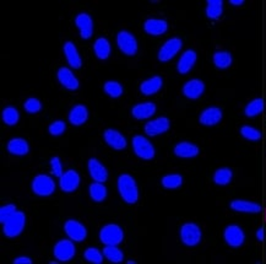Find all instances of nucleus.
I'll return each mask as SVG.
<instances>
[{
    "label": "nucleus",
    "instance_id": "nucleus-20",
    "mask_svg": "<svg viewBox=\"0 0 266 264\" xmlns=\"http://www.w3.org/2000/svg\"><path fill=\"white\" fill-rule=\"evenodd\" d=\"M58 80L65 89L72 90V91L79 89V80L75 78L72 70L68 68L63 67L58 70Z\"/></svg>",
    "mask_w": 266,
    "mask_h": 264
},
{
    "label": "nucleus",
    "instance_id": "nucleus-30",
    "mask_svg": "<svg viewBox=\"0 0 266 264\" xmlns=\"http://www.w3.org/2000/svg\"><path fill=\"white\" fill-rule=\"evenodd\" d=\"M223 13L222 0H208L206 7V15L211 20H219Z\"/></svg>",
    "mask_w": 266,
    "mask_h": 264
},
{
    "label": "nucleus",
    "instance_id": "nucleus-25",
    "mask_svg": "<svg viewBox=\"0 0 266 264\" xmlns=\"http://www.w3.org/2000/svg\"><path fill=\"white\" fill-rule=\"evenodd\" d=\"M162 85H163L162 78H161V76H154V78H150L147 79V80L141 82L140 91L146 96L155 95V93L160 91Z\"/></svg>",
    "mask_w": 266,
    "mask_h": 264
},
{
    "label": "nucleus",
    "instance_id": "nucleus-43",
    "mask_svg": "<svg viewBox=\"0 0 266 264\" xmlns=\"http://www.w3.org/2000/svg\"><path fill=\"white\" fill-rule=\"evenodd\" d=\"M15 212H16V206L13 205V204L2 206V208H0V221H2V224H4Z\"/></svg>",
    "mask_w": 266,
    "mask_h": 264
},
{
    "label": "nucleus",
    "instance_id": "nucleus-42",
    "mask_svg": "<svg viewBox=\"0 0 266 264\" xmlns=\"http://www.w3.org/2000/svg\"><path fill=\"white\" fill-rule=\"evenodd\" d=\"M66 129V126L63 121H55L53 122L52 124L49 126V133L54 137H58V135H61Z\"/></svg>",
    "mask_w": 266,
    "mask_h": 264
},
{
    "label": "nucleus",
    "instance_id": "nucleus-28",
    "mask_svg": "<svg viewBox=\"0 0 266 264\" xmlns=\"http://www.w3.org/2000/svg\"><path fill=\"white\" fill-rule=\"evenodd\" d=\"M231 208L236 212L239 213H256L261 212V206L259 204L253 203V201H248V200H233L231 201Z\"/></svg>",
    "mask_w": 266,
    "mask_h": 264
},
{
    "label": "nucleus",
    "instance_id": "nucleus-35",
    "mask_svg": "<svg viewBox=\"0 0 266 264\" xmlns=\"http://www.w3.org/2000/svg\"><path fill=\"white\" fill-rule=\"evenodd\" d=\"M103 254H104V257H106L108 260H110L112 263H120V262H123V259H124L123 252H121L117 246L104 247Z\"/></svg>",
    "mask_w": 266,
    "mask_h": 264
},
{
    "label": "nucleus",
    "instance_id": "nucleus-27",
    "mask_svg": "<svg viewBox=\"0 0 266 264\" xmlns=\"http://www.w3.org/2000/svg\"><path fill=\"white\" fill-rule=\"evenodd\" d=\"M8 151L16 156H24L28 154L30 146H28V143L25 139L15 138L11 139L9 143H8Z\"/></svg>",
    "mask_w": 266,
    "mask_h": 264
},
{
    "label": "nucleus",
    "instance_id": "nucleus-18",
    "mask_svg": "<svg viewBox=\"0 0 266 264\" xmlns=\"http://www.w3.org/2000/svg\"><path fill=\"white\" fill-rule=\"evenodd\" d=\"M89 171L91 175L92 180L95 182L103 183L106 182L108 178V172H107L106 167L102 165L97 159H90L89 160Z\"/></svg>",
    "mask_w": 266,
    "mask_h": 264
},
{
    "label": "nucleus",
    "instance_id": "nucleus-33",
    "mask_svg": "<svg viewBox=\"0 0 266 264\" xmlns=\"http://www.w3.org/2000/svg\"><path fill=\"white\" fill-rule=\"evenodd\" d=\"M232 177H233L232 170L228 167H222V169H219L215 172L214 182L219 184V186H227L232 181Z\"/></svg>",
    "mask_w": 266,
    "mask_h": 264
},
{
    "label": "nucleus",
    "instance_id": "nucleus-37",
    "mask_svg": "<svg viewBox=\"0 0 266 264\" xmlns=\"http://www.w3.org/2000/svg\"><path fill=\"white\" fill-rule=\"evenodd\" d=\"M19 111L15 107H7V109H4V111H3V121L8 126H15L19 122Z\"/></svg>",
    "mask_w": 266,
    "mask_h": 264
},
{
    "label": "nucleus",
    "instance_id": "nucleus-45",
    "mask_svg": "<svg viewBox=\"0 0 266 264\" xmlns=\"http://www.w3.org/2000/svg\"><path fill=\"white\" fill-rule=\"evenodd\" d=\"M32 260L30 259L28 257H19L14 260V264H31Z\"/></svg>",
    "mask_w": 266,
    "mask_h": 264
},
{
    "label": "nucleus",
    "instance_id": "nucleus-14",
    "mask_svg": "<svg viewBox=\"0 0 266 264\" xmlns=\"http://www.w3.org/2000/svg\"><path fill=\"white\" fill-rule=\"evenodd\" d=\"M169 127H171L169 119L166 117H160L146 123L145 133L147 135H150V137H156V135L166 133L169 129Z\"/></svg>",
    "mask_w": 266,
    "mask_h": 264
},
{
    "label": "nucleus",
    "instance_id": "nucleus-44",
    "mask_svg": "<svg viewBox=\"0 0 266 264\" xmlns=\"http://www.w3.org/2000/svg\"><path fill=\"white\" fill-rule=\"evenodd\" d=\"M50 165H52V173L53 175L60 178L61 176H63V166H61L60 159L54 156V157L50 159Z\"/></svg>",
    "mask_w": 266,
    "mask_h": 264
},
{
    "label": "nucleus",
    "instance_id": "nucleus-6",
    "mask_svg": "<svg viewBox=\"0 0 266 264\" xmlns=\"http://www.w3.org/2000/svg\"><path fill=\"white\" fill-rule=\"evenodd\" d=\"M132 149L137 156L144 160H151L155 156L154 145L143 135H135L132 138Z\"/></svg>",
    "mask_w": 266,
    "mask_h": 264
},
{
    "label": "nucleus",
    "instance_id": "nucleus-9",
    "mask_svg": "<svg viewBox=\"0 0 266 264\" xmlns=\"http://www.w3.org/2000/svg\"><path fill=\"white\" fill-rule=\"evenodd\" d=\"M75 253L76 248L73 241L60 240L54 246V255L56 259L60 260V262H68V260L73 259Z\"/></svg>",
    "mask_w": 266,
    "mask_h": 264
},
{
    "label": "nucleus",
    "instance_id": "nucleus-34",
    "mask_svg": "<svg viewBox=\"0 0 266 264\" xmlns=\"http://www.w3.org/2000/svg\"><path fill=\"white\" fill-rule=\"evenodd\" d=\"M264 111V100L262 98H255V100L250 101L245 106L244 113L247 117H255V116L260 115Z\"/></svg>",
    "mask_w": 266,
    "mask_h": 264
},
{
    "label": "nucleus",
    "instance_id": "nucleus-3",
    "mask_svg": "<svg viewBox=\"0 0 266 264\" xmlns=\"http://www.w3.org/2000/svg\"><path fill=\"white\" fill-rule=\"evenodd\" d=\"M124 232L119 226L115 224H109L102 228L100 232V240L103 245L118 246L123 241Z\"/></svg>",
    "mask_w": 266,
    "mask_h": 264
},
{
    "label": "nucleus",
    "instance_id": "nucleus-39",
    "mask_svg": "<svg viewBox=\"0 0 266 264\" xmlns=\"http://www.w3.org/2000/svg\"><path fill=\"white\" fill-rule=\"evenodd\" d=\"M103 255L104 254L102 253V252H100V249L95 248V247H90V248H87L84 253L85 259L89 260L90 263L93 264H101L103 262Z\"/></svg>",
    "mask_w": 266,
    "mask_h": 264
},
{
    "label": "nucleus",
    "instance_id": "nucleus-24",
    "mask_svg": "<svg viewBox=\"0 0 266 264\" xmlns=\"http://www.w3.org/2000/svg\"><path fill=\"white\" fill-rule=\"evenodd\" d=\"M156 112V106L152 102H144V103H138L137 106L132 107L131 113L137 119H147L155 115Z\"/></svg>",
    "mask_w": 266,
    "mask_h": 264
},
{
    "label": "nucleus",
    "instance_id": "nucleus-32",
    "mask_svg": "<svg viewBox=\"0 0 266 264\" xmlns=\"http://www.w3.org/2000/svg\"><path fill=\"white\" fill-rule=\"evenodd\" d=\"M89 192H90V197H91V199L97 201V203L103 201L107 197V188L104 187L103 183H100V182L92 183L91 186H90Z\"/></svg>",
    "mask_w": 266,
    "mask_h": 264
},
{
    "label": "nucleus",
    "instance_id": "nucleus-7",
    "mask_svg": "<svg viewBox=\"0 0 266 264\" xmlns=\"http://www.w3.org/2000/svg\"><path fill=\"white\" fill-rule=\"evenodd\" d=\"M118 47L124 55L135 56L138 52V42L134 35L128 32V31H120L117 36Z\"/></svg>",
    "mask_w": 266,
    "mask_h": 264
},
{
    "label": "nucleus",
    "instance_id": "nucleus-36",
    "mask_svg": "<svg viewBox=\"0 0 266 264\" xmlns=\"http://www.w3.org/2000/svg\"><path fill=\"white\" fill-rule=\"evenodd\" d=\"M162 186L167 189L179 188L183 184V177L180 175H167L162 178Z\"/></svg>",
    "mask_w": 266,
    "mask_h": 264
},
{
    "label": "nucleus",
    "instance_id": "nucleus-15",
    "mask_svg": "<svg viewBox=\"0 0 266 264\" xmlns=\"http://www.w3.org/2000/svg\"><path fill=\"white\" fill-rule=\"evenodd\" d=\"M222 119V111L219 107H209V109L204 110L200 115V123L203 126L212 127L219 124Z\"/></svg>",
    "mask_w": 266,
    "mask_h": 264
},
{
    "label": "nucleus",
    "instance_id": "nucleus-29",
    "mask_svg": "<svg viewBox=\"0 0 266 264\" xmlns=\"http://www.w3.org/2000/svg\"><path fill=\"white\" fill-rule=\"evenodd\" d=\"M93 50H95V55L97 56L98 59L104 61V59L108 58L110 55V44L108 39L103 38V37L98 38L93 44Z\"/></svg>",
    "mask_w": 266,
    "mask_h": 264
},
{
    "label": "nucleus",
    "instance_id": "nucleus-31",
    "mask_svg": "<svg viewBox=\"0 0 266 264\" xmlns=\"http://www.w3.org/2000/svg\"><path fill=\"white\" fill-rule=\"evenodd\" d=\"M233 58L230 52H226V50H219L214 55V64L216 65L219 69H227L232 65Z\"/></svg>",
    "mask_w": 266,
    "mask_h": 264
},
{
    "label": "nucleus",
    "instance_id": "nucleus-23",
    "mask_svg": "<svg viewBox=\"0 0 266 264\" xmlns=\"http://www.w3.org/2000/svg\"><path fill=\"white\" fill-rule=\"evenodd\" d=\"M64 53L70 67L75 68V69H80L81 65H83V61H81V57L73 42H65Z\"/></svg>",
    "mask_w": 266,
    "mask_h": 264
},
{
    "label": "nucleus",
    "instance_id": "nucleus-22",
    "mask_svg": "<svg viewBox=\"0 0 266 264\" xmlns=\"http://www.w3.org/2000/svg\"><path fill=\"white\" fill-rule=\"evenodd\" d=\"M174 154L178 157L191 159L199 155V147L195 145V144L189 143V141H182V143H178L175 145Z\"/></svg>",
    "mask_w": 266,
    "mask_h": 264
},
{
    "label": "nucleus",
    "instance_id": "nucleus-1",
    "mask_svg": "<svg viewBox=\"0 0 266 264\" xmlns=\"http://www.w3.org/2000/svg\"><path fill=\"white\" fill-rule=\"evenodd\" d=\"M118 191L121 198L128 204H135L139 199L137 182L130 175H121L118 178Z\"/></svg>",
    "mask_w": 266,
    "mask_h": 264
},
{
    "label": "nucleus",
    "instance_id": "nucleus-26",
    "mask_svg": "<svg viewBox=\"0 0 266 264\" xmlns=\"http://www.w3.org/2000/svg\"><path fill=\"white\" fill-rule=\"evenodd\" d=\"M89 118V111L83 104L74 106L69 113V122L73 126H81Z\"/></svg>",
    "mask_w": 266,
    "mask_h": 264
},
{
    "label": "nucleus",
    "instance_id": "nucleus-10",
    "mask_svg": "<svg viewBox=\"0 0 266 264\" xmlns=\"http://www.w3.org/2000/svg\"><path fill=\"white\" fill-rule=\"evenodd\" d=\"M223 236H225V241L227 242V245L233 247V248L242 246L245 240L244 231L238 225L227 226L225 229V232H223Z\"/></svg>",
    "mask_w": 266,
    "mask_h": 264
},
{
    "label": "nucleus",
    "instance_id": "nucleus-12",
    "mask_svg": "<svg viewBox=\"0 0 266 264\" xmlns=\"http://www.w3.org/2000/svg\"><path fill=\"white\" fill-rule=\"evenodd\" d=\"M59 184H60L61 191L65 193H72L75 189H78L79 184H80V176L74 170H69V171L63 173Z\"/></svg>",
    "mask_w": 266,
    "mask_h": 264
},
{
    "label": "nucleus",
    "instance_id": "nucleus-19",
    "mask_svg": "<svg viewBox=\"0 0 266 264\" xmlns=\"http://www.w3.org/2000/svg\"><path fill=\"white\" fill-rule=\"evenodd\" d=\"M103 138L106 140V143L115 150H123L126 146V139L118 130L107 129L103 133Z\"/></svg>",
    "mask_w": 266,
    "mask_h": 264
},
{
    "label": "nucleus",
    "instance_id": "nucleus-4",
    "mask_svg": "<svg viewBox=\"0 0 266 264\" xmlns=\"http://www.w3.org/2000/svg\"><path fill=\"white\" fill-rule=\"evenodd\" d=\"M32 191L39 197H48L55 192V182L47 175H38L32 181Z\"/></svg>",
    "mask_w": 266,
    "mask_h": 264
},
{
    "label": "nucleus",
    "instance_id": "nucleus-8",
    "mask_svg": "<svg viewBox=\"0 0 266 264\" xmlns=\"http://www.w3.org/2000/svg\"><path fill=\"white\" fill-rule=\"evenodd\" d=\"M183 42L182 39L178 37H173V38L168 39L162 47H161L160 52H158V59L161 62H169L171 59H173L175 55L182 49Z\"/></svg>",
    "mask_w": 266,
    "mask_h": 264
},
{
    "label": "nucleus",
    "instance_id": "nucleus-5",
    "mask_svg": "<svg viewBox=\"0 0 266 264\" xmlns=\"http://www.w3.org/2000/svg\"><path fill=\"white\" fill-rule=\"evenodd\" d=\"M180 238L185 246L194 247L202 241V230L194 223H186L180 228Z\"/></svg>",
    "mask_w": 266,
    "mask_h": 264
},
{
    "label": "nucleus",
    "instance_id": "nucleus-21",
    "mask_svg": "<svg viewBox=\"0 0 266 264\" xmlns=\"http://www.w3.org/2000/svg\"><path fill=\"white\" fill-rule=\"evenodd\" d=\"M144 30L151 36H160L167 32L168 30V24L165 20L158 19H149L144 24Z\"/></svg>",
    "mask_w": 266,
    "mask_h": 264
},
{
    "label": "nucleus",
    "instance_id": "nucleus-40",
    "mask_svg": "<svg viewBox=\"0 0 266 264\" xmlns=\"http://www.w3.org/2000/svg\"><path fill=\"white\" fill-rule=\"evenodd\" d=\"M240 135H242L243 138L248 139V140L251 141H256L261 139V133H260L257 129H255V128L249 126H243L240 128Z\"/></svg>",
    "mask_w": 266,
    "mask_h": 264
},
{
    "label": "nucleus",
    "instance_id": "nucleus-41",
    "mask_svg": "<svg viewBox=\"0 0 266 264\" xmlns=\"http://www.w3.org/2000/svg\"><path fill=\"white\" fill-rule=\"evenodd\" d=\"M24 107H25V110H26V112L28 113H37L42 110V103L39 102V100L32 97V98H28V100H26Z\"/></svg>",
    "mask_w": 266,
    "mask_h": 264
},
{
    "label": "nucleus",
    "instance_id": "nucleus-47",
    "mask_svg": "<svg viewBox=\"0 0 266 264\" xmlns=\"http://www.w3.org/2000/svg\"><path fill=\"white\" fill-rule=\"evenodd\" d=\"M257 237H259L260 241H262V238H264V236H262V229H260L259 232H257Z\"/></svg>",
    "mask_w": 266,
    "mask_h": 264
},
{
    "label": "nucleus",
    "instance_id": "nucleus-11",
    "mask_svg": "<svg viewBox=\"0 0 266 264\" xmlns=\"http://www.w3.org/2000/svg\"><path fill=\"white\" fill-rule=\"evenodd\" d=\"M64 230L68 236L75 242H81L87 236L86 228L76 220H68L64 225Z\"/></svg>",
    "mask_w": 266,
    "mask_h": 264
},
{
    "label": "nucleus",
    "instance_id": "nucleus-46",
    "mask_svg": "<svg viewBox=\"0 0 266 264\" xmlns=\"http://www.w3.org/2000/svg\"><path fill=\"white\" fill-rule=\"evenodd\" d=\"M230 3L232 5H236V7H238V5H242L244 2H243V0H231Z\"/></svg>",
    "mask_w": 266,
    "mask_h": 264
},
{
    "label": "nucleus",
    "instance_id": "nucleus-2",
    "mask_svg": "<svg viewBox=\"0 0 266 264\" xmlns=\"http://www.w3.org/2000/svg\"><path fill=\"white\" fill-rule=\"evenodd\" d=\"M26 217L22 212L16 210L11 217L4 223V235L7 237H16L24 231Z\"/></svg>",
    "mask_w": 266,
    "mask_h": 264
},
{
    "label": "nucleus",
    "instance_id": "nucleus-13",
    "mask_svg": "<svg viewBox=\"0 0 266 264\" xmlns=\"http://www.w3.org/2000/svg\"><path fill=\"white\" fill-rule=\"evenodd\" d=\"M204 91H205V84L199 79H193L185 82V85L183 86V95L185 97L190 98V100H197L203 96Z\"/></svg>",
    "mask_w": 266,
    "mask_h": 264
},
{
    "label": "nucleus",
    "instance_id": "nucleus-38",
    "mask_svg": "<svg viewBox=\"0 0 266 264\" xmlns=\"http://www.w3.org/2000/svg\"><path fill=\"white\" fill-rule=\"evenodd\" d=\"M104 92L113 98L120 97L123 93V86L118 81H107L103 86Z\"/></svg>",
    "mask_w": 266,
    "mask_h": 264
},
{
    "label": "nucleus",
    "instance_id": "nucleus-16",
    "mask_svg": "<svg viewBox=\"0 0 266 264\" xmlns=\"http://www.w3.org/2000/svg\"><path fill=\"white\" fill-rule=\"evenodd\" d=\"M75 25L80 30L81 37L84 39H89L93 33V21L89 14H79L75 19Z\"/></svg>",
    "mask_w": 266,
    "mask_h": 264
},
{
    "label": "nucleus",
    "instance_id": "nucleus-17",
    "mask_svg": "<svg viewBox=\"0 0 266 264\" xmlns=\"http://www.w3.org/2000/svg\"><path fill=\"white\" fill-rule=\"evenodd\" d=\"M196 58H197L196 53H195L193 49L185 50V52L182 55V57L179 58L177 64V69L178 72H179V74L185 75V74L190 72V70L193 69L195 63H196Z\"/></svg>",
    "mask_w": 266,
    "mask_h": 264
}]
</instances>
